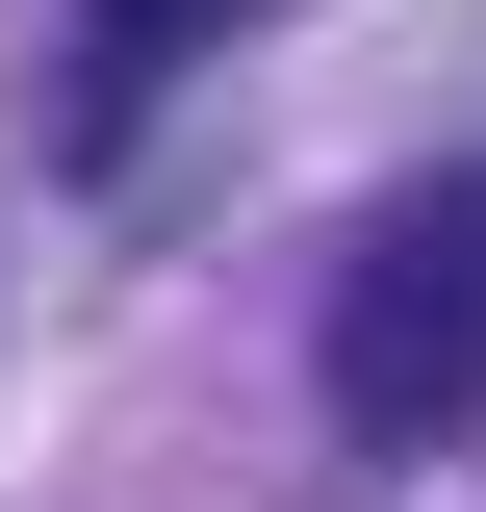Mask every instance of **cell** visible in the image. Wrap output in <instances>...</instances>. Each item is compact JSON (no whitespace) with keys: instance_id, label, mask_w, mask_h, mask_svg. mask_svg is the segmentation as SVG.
Wrapping results in <instances>:
<instances>
[{"instance_id":"6da1fadb","label":"cell","mask_w":486,"mask_h":512,"mask_svg":"<svg viewBox=\"0 0 486 512\" xmlns=\"http://www.w3.org/2000/svg\"><path fill=\"white\" fill-rule=\"evenodd\" d=\"M333 436H486V154L410 180L359 256H333Z\"/></svg>"},{"instance_id":"7a4b0ae2","label":"cell","mask_w":486,"mask_h":512,"mask_svg":"<svg viewBox=\"0 0 486 512\" xmlns=\"http://www.w3.org/2000/svg\"><path fill=\"white\" fill-rule=\"evenodd\" d=\"M231 26H256V0H103V103H154V77L231 52Z\"/></svg>"}]
</instances>
